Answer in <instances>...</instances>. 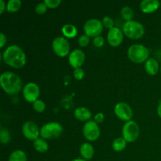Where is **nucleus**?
Returning <instances> with one entry per match:
<instances>
[{"label": "nucleus", "instance_id": "1", "mask_svg": "<svg viewBox=\"0 0 161 161\" xmlns=\"http://www.w3.org/2000/svg\"><path fill=\"white\" fill-rule=\"evenodd\" d=\"M3 60L6 64L14 69H20L26 64L27 58L21 47L16 44L9 46L3 52Z\"/></svg>", "mask_w": 161, "mask_h": 161}, {"label": "nucleus", "instance_id": "2", "mask_svg": "<svg viewBox=\"0 0 161 161\" xmlns=\"http://www.w3.org/2000/svg\"><path fill=\"white\" fill-rule=\"evenodd\" d=\"M0 84L3 91L9 95H16L23 90L22 80L13 72H4L0 75Z\"/></svg>", "mask_w": 161, "mask_h": 161}, {"label": "nucleus", "instance_id": "3", "mask_svg": "<svg viewBox=\"0 0 161 161\" xmlns=\"http://www.w3.org/2000/svg\"><path fill=\"white\" fill-rule=\"evenodd\" d=\"M150 50L142 44H133L127 50V57L133 63L141 64L149 58Z\"/></svg>", "mask_w": 161, "mask_h": 161}, {"label": "nucleus", "instance_id": "4", "mask_svg": "<svg viewBox=\"0 0 161 161\" xmlns=\"http://www.w3.org/2000/svg\"><path fill=\"white\" fill-rule=\"evenodd\" d=\"M122 30L124 34L131 39H139L145 35L144 25L137 20L125 21L123 25Z\"/></svg>", "mask_w": 161, "mask_h": 161}, {"label": "nucleus", "instance_id": "5", "mask_svg": "<svg viewBox=\"0 0 161 161\" xmlns=\"http://www.w3.org/2000/svg\"><path fill=\"white\" fill-rule=\"evenodd\" d=\"M63 133V126L58 122H49L40 128V137L43 139H56Z\"/></svg>", "mask_w": 161, "mask_h": 161}, {"label": "nucleus", "instance_id": "6", "mask_svg": "<svg viewBox=\"0 0 161 161\" xmlns=\"http://www.w3.org/2000/svg\"><path fill=\"white\" fill-rule=\"evenodd\" d=\"M140 134V128L135 121L130 120L125 122L122 128L123 138L127 142H133L138 139Z\"/></svg>", "mask_w": 161, "mask_h": 161}, {"label": "nucleus", "instance_id": "7", "mask_svg": "<svg viewBox=\"0 0 161 161\" xmlns=\"http://www.w3.org/2000/svg\"><path fill=\"white\" fill-rule=\"evenodd\" d=\"M52 48L55 54L61 58L68 56L70 53V45L68 39L64 36L54 38L52 42Z\"/></svg>", "mask_w": 161, "mask_h": 161}, {"label": "nucleus", "instance_id": "8", "mask_svg": "<svg viewBox=\"0 0 161 161\" xmlns=\"http://www.w3.org/2000/svg\"><path fill=\"white\" fill-rule=\"evenodd\" d=\"M103 25L99 19L91 18L85 22L83 25V31L89 37H96L100 36L103 30Z\"/></svg>", "mask_w": 161, "mask_h": 161}, {"label": "nucleus", "instance_id": "9", "mask_svg": "<svg viewBox=\"0 0 161 161\" xmlns=\"http://www.w3.org/2000/svg\"><path fill=\"white\" fill-rule=\"evenodd\" d=\"M83 135L88 141H96L101 135V130L98 124L91 119L85 123L83 127Z\"/></svg>", "mask_w": 161, "mask_h": 161}, {"label": "nucleus", "instance_id": "10", "mask_svg": "<svg viewBox=\"0 0 161 161\" xmlns=\"http://www.w3.org/2000/svg\"><path fill=\"white\" fill-rule=\"evenodd\" d=\"M22 94H23V97L25 101L33 103L39 99L40 89L37 83H34V82H28L24 86Z\"/></svg>", "mask_w": 161, "mask_h": 161}, {"label": "nucleus", "instance_id": "11", "mask_svg": "<svg viewBox=\"0 0 161 161\" xmlns=\"http://www.w3.org/2000/svg\"><path fill=\"white\" fill-rule=\"evenodd\" d=\"M22 134L25 138L33 141L39 138L40 135V129L36 123L33 121H26L22 125Z\"/></svg>", "mask_w": 161, "mask_h": 161}, {"label": "nucleus", "instance_id": "12", "mask_svg": "<svg viewBox=\"0 0 161 161\" xmlns=\"http://www.w3.org/2000/svg\"><path fill=\"white\" fill-rule=\"evenodd\" d=\"M114 113L119 119L123 121L131 120L133 117V110L130 105L124 102H118L114 108Z\"/></svg>", "mask_w": 161, "mask_h": 161}, {"label": "nucleus", "instance_id": "13", "mask_svg": "<svg viewBox=\"0 0 161 161\" xmlns=\"http://www.w3.org/2000/svg\"><path fill=\"white\" fill-rule=\"evenodd\" d=\"M124 35L122 29L115 26L114 28L108 30L107 34V41L111 47H119L124 40Z\"/></svg>", "mask_w": 161, "mask_h": 161}, {"label": "nucleus", "instance_id": "14", "mask_svg": "<svg viewBox=\"0 0 161 161\" xmlns=\"http://www.w3.org/2000/svg\"><path fill=\"white\" fill-rule=\"evenodd\" d=\"M86 60L84 52L80 49H74L69 55V63L73 69L81 68Z\"/></svg>", "mask_w": 161, "mask_h": 161}, {"label": "nucleus", "instance_id": "15", "mask_svg": "<svg viewBox=\"0 0 161 161\" xmlns=\"http://www.w3.org/2000/svg\"><path fill=\"white\" fill-rule=\"evenodd\" d=\"M160 3L159 0H142L140 3V9L145 14H151L159 9Z\"/></svg>", "mask_w": 161, "mask_h": 161}, {"label": "nucleus", "instance_id": "16", "mask_svg": "<svg viewBox=\"0 0 161 161\" xmlns=\"http://www.w3.org/2000/svg\"><path fill=\"white\" fill-rule=\"evenodd\" d=\"M74 116L78 120L82 121V122H87V121L91 120L92 114L86 107L80 106L77 107L74 111Z\"/></svg>", "mask_w": 161, "mask_h": 161}, {"label": "nucleus", "instance_id": "17", "mask_svg": "<svg viewBox=\"0 0 161 161\" xmlns=\"http://www.w3.org/2000/svg\"><path fill=\"white\" fill-rule=\"evenodd\" d=\"M145 70L150 75H157L159 71H160V67L158 61L154 58H149L145 62Z\"/></svg>", "mask_w": 161, "mask_h": 161}, {"label": "nucleus", "instance_id": "18", "mask_svg": "<svg viewBox=\"0 0 161 161\" xmlns=\"http://www.w3.org/2000/svg\"><path fill=\"white\" fill-rule=\"evenodd\" d=\"M80 154L82 158L86 160H90L94 155V148L91 143L84 142L80 146Z\"/></svg>", "mask_w": 161, "mask_h": 161}, {"label": "nucleus", "instance_id": "19", "mask_svg": "<svg viewBox=\"0 0 161 161\" xmlns=\"http://www.w3.org/2000/svg\"><path fill=\"white\" fill-rule=\"evenodd\" d=\"M61 32H62L63 36L65 37L66 39L67 38L72 39L77 36L78 30H77L76 27L72 24H65L61 28Z\"/></svg>", "mask_w": 161, "mask_h": 161}, {"label": "nucleus", "instance_id": "20", "mask_svg": "<svg viewBox=\"0 0 161 161\" xmlns=\"http://www.w3.org/2000/svg\"><path fill=\"white\" fill-rule=\"evenodd\" d=\"M33 146L37 152L43 153L48 151L49 144L45 139L42 138H39L33 142Z\"/></svg>", "mask_w": 161, "mask_h": 161}, {"label": "nucleus", "instance_id": "21", "mask_svg": "<svg viewBox=\"0 0 161 161\" xmlns=\"http://www.w3.org/2000/svg\"><path fill=\"white\" fill-rule=\"evenodd\" d=\"M127 142L123 137H119L113 140L112 143V148L116 152H121L127 147Z\"/></svg>", "mask_w": 161, "mask_h": 161}, {"label": "nucleus", "instance_id": "22", "mask_svg": "<svg viewBox=\"0 0 161 161\" xmlns=\"http://www.w3.org/2000/svg\"><path fill=\"white\" fill-rule=\"evenodd\" d=\"M9 161H28L27 155L21 149L13 151L9 157Z\"/></svg>", "mask_w": 161, "mask_h": 161}, {"label": "nucleus", "instance_id": "23", "mask_svg": "<svg viewBox=\"0 0 161 161\" xmlns=\"http://www.w3.org/2000/svg\"><path fill=\"white\" fill-rule=\"evenodd\" d=\"M21 5L20 0H9L6 3V10L9 13H15L20 9Z\"/></svg>", "mask_w": 161, "mask_h": 161}, {"label": "nucleus", "instance_id": "24", "mask_svg": "<svg viewBox=\"0 0 161 161\" xmlns=\"http://www.w3.org/2000/svg\"><path fill=\"white\" fill-rule=\"evenodd\" d=\"M120 15L125 21L132 20V18L134 17V11L130 6H125L121 9Z\"/></svg>", "mask_w": 161, "mask_h": 161}, {"label": "nucleus", "instance_id": "25", "mask_svg": "<svg viewBox=\"0 0 161 161\" xmlns=\"http://www.w3.org/2000/svg\"><path fill=\"white\" fill-rule=\"evenodd\" d=\"M11 141V134L8 129L2 127L0 129V142L2 144L6 145Z\"/></svg>", "mask_w": 161, "mask_h": 161}, {"label": "nucleus", "instance_id": "26", "mask_svg": "<svg viewBox=\"0 0 161 161\" xmlns=\"http://www.w3.org/2000/svg\"><path fill=\"white\" fill-rule=\"evenodd\" d=\"M32 107H33V109H34L35 111L37 112V113H42V112H44V110L46 109V104L42 100H41V99H38V100H36V102H33Z\"/></svg>", "mask_w": 161, "mask_h": 161}, {"label": "nucleus", "instance_id": "27", "mask_svg": "<svg viewBox=\"0 0 161 161\" xmlns=\"http://www.w3.org/2000/svg\"><path fill=\"white\" fill-rule=\"evenodd\" d=\"M102 25L105 28H108V30L111 29V28H114V20L109 16H105V17L102 18Z\"/></svg>", "mask_w": 161, "mask_h": 161}, {"label": "nucleus", "instance_id": "28", "mask_svg": "<svg viewBox=\"0 0 161 161\" xmlns=\"http://www.w3.org/2000/svg\"><path fill=\"white\" fill-rule=\"evenodd\" d=\"M47 5L43 3H38L37 5L35 7V11L37 14H44L47 10Z\"/></svg>", "mask_w": 161, "mask_h": 161}, {"label": "nucleus", "instance_id": "29", "mask_svg": "<svg viewBox=\"0 0 161 161\" xmlns=\"http://www.w3.org/2000/svg\"><path fill=\"white\" fill-rule=\"evenodd\" d=\"M90 42V37L88 36H86V34L81 35V36L79 37L78 39V43L80 47H84L89 44Z\"/></svg>", "mask_w": 161, "mask_h": 161}, {"label": "nucleus", "instance_id": "30", "mask_svg": "<svg viewBox=\"0 0 161 161\" xmlns=\"http://www.w3.org/2000/svg\"><path fill=\"white\" fill-rule=\"evenodd\" d=\"M85 75V72L82 68H77V69H74L73 70V76L75 80H83V77Z\"/></svg>", "mask_w": 161, "mask_h": 161}, {"label": "nucleus", "instance_id": "31", "mask_svg": "<svg viewBox=\"0 0 161 161\" xmlns=\"http://www.w3.org/2000/svg\"><path fill=\"white\" fill-rule=\"evenodd\" d=\"M44 3L50 9H54L58 7L61 3V0H44Z\"/></svg>", "mask_w": 161, "mask_h": 161}, {"label": "nucleus", "instance_id": "32", "mask_svg": "<svg viewBox=\"0 0 161 161\" xmlns=\"http://www.w3.org/2000/svg\"><path fill=\"white\" fill-rule=\"evenodd\" d=\"M93 44H94V47H97V48L102 47L105 44V39L102 36H96L93 39Z\"/></svg>", "mask_w": 161, "mask_h": 161}, {"label": "nucleus", "instance_id": "33", "mask_svg": "<svg viewBox=\"0 0 161 161\" xmlns=\"http://www.w3.org/2000/svg\"><path fill=\"white\" fill-rule=\"evenodd\" d=\"M105 119V115L102 113H97L94 115V120L95 121L97 124H100V123H102Z\"/></svg>", "mask_w": 161, "mask_h": 161}, {"label": "nucleus", "instance_id": "34", "mask_svg": "<svg viewBox=\"0 0 161 161\" xmlns=\"http://www.w3.org/2000/svg\"><path fill=\"white\" fill-rule=\"evenodd\" d=\"M6 36L3 32H0V48H3L6 43Z\"/></svg>", "mask_w": 161, "mask_h": 161}, {"label": "nucleus", "instance_id": "35", "mask_svg": "<svg viewBox=\"0 0 161 161\" xmlns=\"http://www.w3.org/2000/svg\"><path fill=\"white\" fill-rule=\"evenodd\" d=\"M6 9V4L4 0H0V14H3Z\"/></svg>", "mask_w": 161, "mask_h": 161}, {"label": "nucleus", "instance_id": "36", "mask_svg": "<svg viewBox=\"0 0 161 161\" xmlns=\"http://www.w3.org/2000/svg\"><path fill=\"white\" fill-rule=\"evenodd\" d=\"M157 115H158L159 117L161 119V102L158 105V106H157Z\"/></svg>", "mask_w": 161, "mask_h": 161}, {"label": "nucleus", "instance_id": "37", "mask_svg": "<svg viewBox=\"0 0 161 161\" xmlns=\"http://www.w3.org/2000/svg\"><path fill=\"white\" fill-rule=\"evenodd\" d=\"M72 161H87V160H84V159L83 158H76V159H74V160H72Z\"/></svg>", "mask_w": 161, "mask_h": 161}, {"label": "nucleus", "instance_id": "38", "mask_svg": "<svg viewBox=\"0 0 161 161\" xmlns=\"http://www.w3.org/2000/svg\"><path fill=\"white\" fill-rule=\"evenodd\" d=\"M160 73H161V65H160Z\"/></svg>", "mask_w": 161, "mask_h": 161}]
</instances>
